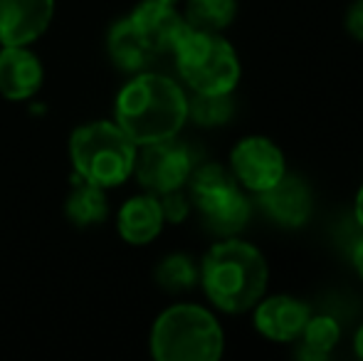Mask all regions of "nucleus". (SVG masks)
<instances>
[{"label": "nucleus", "instance_id": "obj_1", "mask_svg": "<svg viewBox=\"0 0 363 361\" xmlns=\"http://www.w3.org/2000/svg\"><path fill=\"white\" fill-rule=\"evenodd\" d=\"M201 277L206 299L223 314H247L269 289V262L245 238H218L203 255Z\"/></svg>", "mask_w": 363, "mask_h": 361}, {"label": "nucleus", "instance_id": "obj_2", "mask_svg": "<svg viewBox=\"0 0 363 361\" xmlns=\"http://www.w3.org/2000/svg\"><path fill=\"white\" fill-rule=\"evenodd\" d=\"M114 121L136 146L173 139L188 124V91L153 70L131 74L114 101Z\"/></svg>", "mask_w": 363, "mask_h": 361}, {"label": "nucleus", "instance_id": "obj_3", "mask_svg": "<svg viewBox=\"0 0 363 361\" xmlns=\"http://www.w3.org/2000/svg\"><path fill=\"white\" fill-rule=\"evenodd\" d=\"M148 349L156 361H218L225 354V329L213 309L178 302L156 317Z\"/></svg>", "mask_w": 363, "mask_h": 361}, {"label": "nucleus", "instance_id": "obj_4", "mask_svg": "<svg viewBox=\"0 0 363 361\" xmlns=\"http://www.w3.org/2000/svg\"><path fill=\"white\" fill-rule=\"evenodd\" d=\"M173 65L193 94H233L242 79V62L225 33L186 28L171 50Z\"/></svg>", "mask_w": 363, "mask_h": 361}, {"label": "nucleus", "instance_id": "obj_5", "mask_svg": "<svg viewBox=\"0 0 363 361\" xmlns=\"http://www.w3.org/2000/svg\"><path fill=\"white\" fill-rule=\"evenodd\" d=\"M136 156L139 146L116 121H89L69 136V161L74 174L104 191L134 176Z\"/></svg>", "mask_w": 363, "mask_h": 361}, {"label": "nucleus", "instance_id": "obj_6", "mask_svg": "<svg viewBox=\"0 0 363 361\" xmlns=\"http://www.w3.org/2000/svg\"><path fill=\"white\" fill-rule=\"evenodd\" d=\"M188 196L201 216V223L211 235L235 238L242 235L252 221V198L235 181L228 166L206 161L193 169L188 179Z\"/></svg>", "mask_w": 363, "mask_h": 361}, {"label": "nucleus", "instance_id": "obj_7", "mask_svg": "<svg viewBox=\"0 0 363 361\" xmlns=\"http://www.w3.org/2000/svg\"><path fill=\"white\" fill-rule=\"evenodd\" d=\"M201 164L198 151L188 141H181L178 136L156 144L139 146L136 156L134 176L141 183V188L153 196H161L168 191L186 188L193 169Z\"/></svg>", "mask_w": 363, "mask_h": 361}, {"label": "nucleus", "instance_id": "obj_8", "mask_svg": "<svg viewBox=\"0 0 363 361\" xmlns=\"http://www.w3.org/2000/svg\"><path fill=\"white\" fill-rule=\"evenodd\" d=\"M228 169L250 196H259L287 174L289 164L287 154L274 139L264 134H247L233 144Z\"/></svg>", "mask_w": 363, "mask_h": 361}, {"label": "nucleus", "instance_id": "obj_9", "mask_svg": "<svg viewBox=\"0 0 363 361\" xmlns=\"http://www.w3.org/2000/svg\"><path fill=\"white\" fill-rule=\"evenodd\" d=\"M311 312L314 309L309 307L306 299L289 292H267L250 309L255 332L274 344H294L301 337V329Z\"/></svg>", "mask_w": 363, "mask_h": 361}, {"label": "nucleus", "instance_id": "obj_10", "mask_svg": "<svg viewBox=\"0 0 363 361\" xmlns=\"http://www.w3.org/2000/svg\"><path fill=\"white\" fill-rule=\"evenodd\" d=\"M255 198L264 216L282 231H301L314 216V188L294 171H287L272 188Z\"/></svg>", "mask_w": 363, "mask_h": 361}, {"label": "nucleus", "instance_id": "obj_11", "mask_svg": "<svg viewBox=\"0 0 363 361\" xmlns=\"http://www.w3.org/2000/svg\"><path fill=\"white\" fill-rule=\"evenodd\" d=\"M55 0H0V48H25L48 33Z\"/></svg>", "mask_w": 363, "mask_h": 361}, {"label": "nucleus", "instance_id": "obj_12", "mask_svg": "<svg viewBox=\"0 0 363 361\" xmlns=\"http://www.w3.org/2000/svg\"><path fill=\"white\" fill-rule=\"evenodd\" d=\"M126 18L131 20L134 30L141 35V40L158 60L171 55L173 45L178 43V38L188 28L178 5H168L161 3V0H141Z\"/></svg>", "mask_w": 363, "mask_h": 361}, {"label": "nucleus", "instance_id": "obj_13", "mask_svg": "<svg viewBox=\"0 0 363 361\" xmlns=\"http://www.w3.org/2000/svg\"><path fill=\"white\" fill-rule=\"evenodd\" d=\"M45 82V67L33 50L0 48V94L10 101L33 99Z\"/></svg>", "mask_w": 363, "mask_h": 361}, {"label": "nucleus", "instance_id": "obj_14", "mask_svg": "<svg viewBox=\"0 0 363 361\" xmlns=\"http://www.w3.org/2000/svg\"><path fill=\"white\" fill-rule=\"evenodd\" d=\"M163 226H166V218L161 211V201L148 191L129 198L116 216V231H119L121 240L136 248L156 240Z\"/></svg>", "mask_w": 363, "mask_h": 361}, {"label": "nucleus", "instance_id": "obj_15", "mask_svg": "<svg viewBox=\"0 0 363 361\" xmlns=\"http://www.w3.org/2000/svg\"><path fill=\"white\" fill-rule=\"evenodd\" d=\"M106 50H109L111 62L116 70L126 74H139L144 70H151L156 62V55L148 50V45L141 40V35L134 30L129 18L116 20L106 35Z\"/></svg>", "mask_w": 363, "mask_h": 361}, {"label": "nucleus", "instance_id": "obj_16", "mask_svg": "<svg viewBox=\"0 0 363 361\" xmlns=\"http://www.w3.org/2000/svg\"><path fill=\"white\" fill-rule=\"evenodd\" d=\"M344 337V327L341 322L329 312H311V317L306 319L304 329H301L299 342V352L296 357L301 359H314V361H324L334 354V349L341 344Z\"/></svg>", "mask_w": 363, "mask_h": 361}, {"label": "nucleus", "instance_id": "obj_17", "mask_svg": "<svg viewBox=\"0 0 363 361\" xmlns=\"http://www.w3.org/2000/svg\"><path fill=\"white\" fill-rule=\"evenodd\" d=\"M65 213H67L69 223L77 228H94L101 226L109 216V203H106L104 188L94 186V183H77L72 193L67 196L65 203Z\"/></svg>", "mask_w": 363, "mask_h": 361}, {"label": "nucleus", "instance_id": "obj_18", "mask_svg": "<svg viewBox=\"0 0 363 361\" xmlns=\"http://www.w3.org/2000/svg\"><path fill=\"white\" fill-rule=\"evenodd\" d=\"M183 18L188 28L206 33H225L238 18V0H183Z\"/></svg>", "mask_w": 363, "mask_h": 361}, {"label": "nucleus", "instance_id": "obj_19", "mask_svg": "<svg viewBox=\"0 0 363 361\" xmlns=\"http://www.w3.org/2000/svg\"><path fill=\"white\" fill-rule=\"evenodd\" d=\"M153 277H156V284L161 289H166L171 294H181L198 284L201 265L191 255H186V252H171V255H166L156 265Z\"/></svg>", "mask_w": 363, "mask_h": 361}, {"label": "nucleus", "instance_id": "obj_20", "mask_svg": "<svg viewBox=\"0 0 363 361\" xmlns=\"http://www.w3.org/2000/svg\"><path fill=\"white\" fill-rule=\"evenodd\" d=\"M235 91L233 94H191L188 96V121L203 129H218L230 124L235 116Z\"/></svg>", "mask_w": 363, "mask_h": 361}, {"label": "nucleus", "instance_id": "obj_21", "mask_svg": "<svg viewBox=\"0 0 363 361\" xmlns=\"http://www.w3.org/2000/svg\"><path fill=\"white\" fill-rule=\"evenodd\" d=\"M161 201V211H163V218L166 223H183L193 211V203H191V196H188L183 188L178 191H168V193H161L158 196Z\"/></svg>", "mask_w": 363, "mask_h": 361}, {"label": "nucleus", "instance_id": "obj_22", "mask_svg": "<svg viewBox=\"0 0 363 361\" xmlns=\"http://www.w3.org/2000/svg\"><path fill=\"white\" fill-rule=\"evenodd\" d=\"M344 28L356 43H363V0H351L344 15Z\"/></svg>", "mask_w": 363, "mask_h": 361}, {"label": "nucleus", "instance_id": "obj_23", "mask_svg": "<svg viewBox=\"0 0 363 361\" xmlns=\"http://www.w3.org/2000/svg\"><path fill=\"white\" fill-rule=\"evenodd\" d=\"M349 262H351V267H354V272L359 274V279H363V231H361V235L351 243Z\"/></svg>", "mask_w": 363, "mask_h": 361}, {"label": "nucleus", "instance_id": "obj_24", "mask_svg": "<svg viewBox=\"0 0 363 361\" xmlns=\"http://www.w3.org/2000/svg\"><path fill=\"white\" fill-rule=\"evenodd\" d=\"M354 221H356V226L363 231V183L359 186V191H356V196H354Z\"/></svg>", "mask_w": 363, "mask_h": 361}, {"label": "nucleus", "instance_id": "obj_25", "mask_svg": "<svg viewBox=\"0 0 363 361\" xmlns=\"http://www.w3.org/2000/svg\"><path fill=\"white\" fill-rule=\"evenodd\" d=\"M351 347H354L356 359H361V361H363V322L359 324V327H356L354 337H351Z\"/></svg>", "mask_w": 363, "mask_h": 361}, {"label": "nucleus", "instance_id": "obj_26", "mask_svg": "<svg viewBox=\"0 0 363 361\" xmlns=\"http://www.w3.org/2000/svg\"><path fill=\"white\" fill-rule=\"evenodd\" d=\"M161 3H168V5H178V3H183V0H161Z\"/></svg>", "mask_w": 363, "mask_h": 361}]
</instances>
